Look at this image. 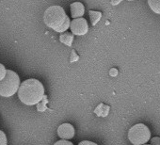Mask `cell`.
<instances>
[{"instance_id": "obj_1", "label": "cell", "mask_w": 160, "mask_h": 145, "mask_svg": "<svg viewBox=\"0 0 160 145\" xmlns=\"http://www.w3.org/2000/svg\"><path fill=\"white\" fill-rule=\"evenodd\" d=\"M17 93L23 104L34 106L40 103L44 97V87L38 79L29 78L20 84Z\"/></svg>"}, {"instance_id": "obj_2", "label": "cell", "mask_w": 160, "mask_h": 145, "mask_svg": "<svg viewBox=\"0 0 160 145\" xmlns=\"http://www.w3.org/2000/svg\"><path fill=\"white\" fill-rule=\"evenodd\" d=\"M44 24L58 33H63L70 28V19L63 8L54 5L46 9L43 14Z\"/></svg>"}, {"instance_id": "obj_3", "label": "cell", "mask_w": 160, "mask_h": 145, "mask_svg": "<svg viewBox=\"0 0 160 145\" xmlns=\"http://www.w3.org/2000/svg\"><path fill=\"white\" fill-rule=\"evenodd\" d=\"M21 81L20 78L12 70H7L6 77L0 80V96L12 97L18 92Z\"/></svg>"}, {"instance_id": "obj_4", "label": "cell", "mask_w": 160, "mask_h": 145, "mask_svg": "<svg viewBox=\"0 0 160 145\" xmlns=\"http://www.w3.org/2000/svg\"><path fill=\"white\" fill-rule=\"evenodd\" d=\"M151 138V131L144 123L133 125L128 131V139L133 145L146 144Z\"/></svg>"}, {"instance_id": "obj_5", "label": "cell", "mask_w": 160, "mask_h": 145, "mask_svg": "<svg viewBox=\"0 0 160 145\" xmlns=\"http://www.w3.org/2000/svg\"><path fill=\"white\" fill-rule=\"evenodd\" d=\"M71 33L76 36H84L89 31V25L85 18H75L70 23Z\"/></svg>"}, {"instance_id": "obj_6", "label": "cell", "mask_w": 160, "mask_h": 145, "mask_svg": "<svg viewBox=\"0 0 160 145\" xmlns=\"http://www.w3.org/2000/svg\"><path fill=\"white\" fill-rule=\"evenodd\" d=\"M75 130L74 127L71 123H62L58 128V136L61 139L69 140L74 137Z\"/></svg>"}, {"instance_id": "obj_7", "label": "cell", "mask_w": 160, "mask_h": 145, "mask_svg": "<svg viewBox=\"0 0 160 145\" xmlns=\"http://www.w3.org/2000/svg\"><path fill=\"white\" fill-rule=\"evenodd\" d=\"M71 16L72 19L82 17L85 13V7L81 2H73L70 6Z\"/></svg>"}, {"instance_id": "obj_8", "label": "cell", "mask_w": 160, "mask_h": 145, "mask_svg": "<svg viewBox=\"0 0 160 145\" xmlns=\"http://www.w3.org/2000/svg\"><path fill=\"white\" fill-rule=\"evenodd\" d=\"M59 41L64 43L65 45H68V46H71L72 43V41H73V34H72L71 32H63V33H60V36H59Z\"/></svg>"}, {"instance_id": "obj_9", "label": "cell", "mask_w": 160, "mask_h": 145, "mask_svg": "<svg viewBox=\"0 0 160 145\" xmlns=\"http://www.w3.org/2000/svg\"><path fill=\"white\" fill-rule=\"evenodd\" d=\"M150 9L156 14H160V0H147Z\"/></svg>"}, {"instance_id": "obj_10", "label": "cell", "mask_w": 160, "mask_h": 145, "mask_svg": "<svg viewBox=\"0 0 160 145\" xmlns=\"http://www.w3.org/2000/svg\"><path fill=\"white\" fill-rule=\"evenodd\" d=\"M89 15L91 18V22L92 26H95L102 18V13L100 12H95V11H90Z\"/></svg>"}, {"instance_id": "obj_11", "label": "cell", "mask_w": 160, "mask_h": 145, "mask_svg": "<svg viewBox=\"0 0 160 145\" xmlns=\"http://www.w3.org/2000/svg\"><path fill=\"white\" fill-rule=\"evenodd\" d=\"M0 145H8V140L5 133L0 130Z\"/></svg>"}, {"instance_id": "obj_12", "label": "cell", "mask_w": 160, "mask_h": 145, "mask_svg": "<svg viewBox=\"0 0 160 145\" xmlns=\"http://www.w3.org/2000/svg\"><path fill=\"white\" fill-rule=\"evenodd\" d=\"M6 72H7V69L3 64L0 63V80H2L6 77Z\"/></svg>"}, {"instance_id": "obj_13", "label": "cell", "mask_w": 160, "mask_h": 145, "mask_svg": "<svg viewBox=\"0 0 160 145\" xmlns=\"http://www.w3.org/2000/svg\"><path fill=\"white\" fill-rule=\"evenodd\" d=\"M151 142V145H160V138L159 137H154L150 138L149 140Z\"/></svg>"}, {"instance_id": "obj_14", "label": "cell", "mask_w": 160, "mask_h": 145, "mask_svg": "<svg viewBox=\"0 0 160 145\" xmlns=\"http://www.w3.org/2000/svg\"><path fill=\"white\" fill-rule=\"evenodd\" d=\"M54 145H73L71 141L66 140V139H60L58 141H57Z\"/></svg>"}, {"instance_id": "obj_15", "label": "cell", "mask_w": 160, "mask_h": 145, "mask_svg": "<svg viewBox=\"0 0 160 145\" xmlns=\"http://www.w3.org/2000/svg\"><path fill=\"white\" fill-rule=\"evenodd\" d=\"M78 145H98L97 143L95 142H92V141H90V140H83L80 142Z\"/></svg>"}, {"instance_id": "obj_16", "label": "cell", "mask_w": 160, "mask_h": 145, "mask_svg": "<svg viewBox=\"0 0 160 145\" xmlns=\"http://www.w3.org/2000/svg\"><path fill=\"white\" fill-rule=\"evenodd\" d=\"M72 58H71V61L72 62V61H74V60H77V59H78V56H77V55L75 56V52H74V50H72Z\"/></svg>"}, {"instance_id": "obj_17", "label": "cell", "mask_w": 160, "mask_h": 145, "mask_svg": "<svg viewBox=\"0 0 160 145\" xmlns=\"http://www.w3.org/2000/svg\"><path fill=\"white\" fill-rule=\"evenodd\" d=\"M121 1H122V0H111V4H112L113 6H116V5H118Z\"/></svg>"}, {"instance_id": "obj_18", "label": "cell", "mask_w": 160, "mask_h": 145, "mask_svg": "<svg viewBox=\"0 0 160 145\" xmlns=\"http://www.w3.org/2000/svg\"><path fill=\"white\" fill-rule=\"evenodd\" d=\"M143 145H151V144H147V143H146V144H143Z\"/></svg>"}, {"instance_id": "obj_19", "label": "cell", "mask_w": 160, "mask_h": 145, "mask_svg": "<svg viewBox=\"0 0 160 145\" xmlns=\"http://www.w3.org/2000/svg\"><path fill=\"white\" fill-rule=\"evenodd\" d=\"M128 1H134V0H128Z\"/></svg>"}]
</instances>
